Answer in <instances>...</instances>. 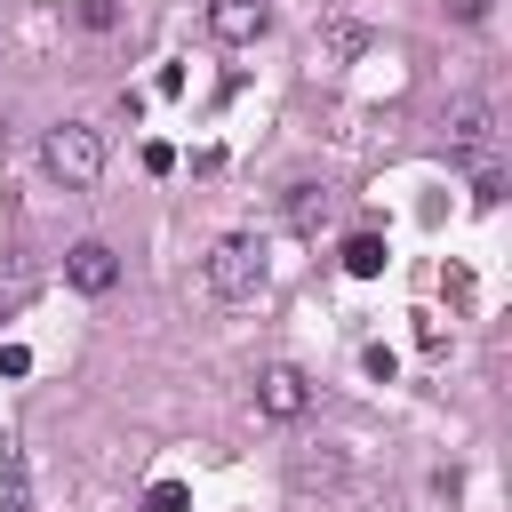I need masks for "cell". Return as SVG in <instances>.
<instances>
[{"label":"cell","mask_w":512,"mask_h":512,"mask_svg":"<svg viewBox=\"0 0 512 512\" xmlns=\"http://www.w3.org/2000/svg\"><path fill=\"white\" fill-rule=\"evenodd\" d=\"M448 152H456V160H488V152H496V112H488L480 96L448 104Z\"/></svg>","instance_id":"5"},{"label":"cell","mask_w":512,"mask_h":512,"mask_svg":"<svg viewBox=\"0 0 512 512\" xmlns=\"http://www.w3.org/2000/svg\"><path fill=\"white\" fill-rule=\"evenodd\" d=\"M488 8H496V0H448V16H456V24H488Z\"/></svg>","instance_id":"16"},{"label":"cell","mask_w":512,"mask_h":512,"mask_svg":"<svg viewBox=\"0 0 512 512\" xmlns=\"http://www.w3.org/2000/svg\"><path fill=\"white\" fill-rule=\"evenodd\" d=\"M40 168H48L64 192H88V184L104 176V128H88V120H56V128L40 136Z\"/></svg>","instance_id":"1"},{"label":"cell","mask_w":512,"mask_h":512,"mask_svg":"<svg viewBox=\"0 0 512 512\" xmlns=\"http://www.w3.org/2000/svg\"><path fill=\"white\" fill-rule=\"evenodd\" d=\"M496 200H504V176H480V184H472V208H480V216H488V208H496Z\"/></svg>","instance_id":"14"},{"label":"cell","mask_w":512,"mask_h":512,"mask_svg":"<svg viewBox=\"0 0 512 512\" xmlns=\"http://www.w3.org/2000/svg\"><path fill=\"white\" fill-rule=\"evenodd\" d=\"M200 280H208L216 304H256V288H264V248H256L248 232H224V240L200 256Z\"/></svg>","instance_id":"2"},{"label":"cell","mask_w":512,"mask_h":512,"mask_svg":"<svg viewBox=\"0 0 512 512\" xmlns=\"http://www.w3.org/2000/svg\"><path fill=\"white\" fill-rule=\"evenodd\" d=\"M0 512H32V488H24V448L0 440Z\"/></svg>","instance_id":"8"},{"label":"cell","mask_w":512,"mask_h":512,"mask_svg":"<svg viewBox=\"0 0 512 512\" xmlns=\"http://www.w3.org/2000/svg\"><path fill=\"white\" fill-rule=\"evenodd\" d=\"M256 408H264L272 424H296V416L312 408V376H304V368H288V360H280V368H264V376H256Z\"/></svg>","instance_id":"4"},{"label":"cell","mask_w":512,"mask_h":512,"mask_svg":"<svg viewBox=\"0 0 512 512\" xmlns=\"http://www.w3.org/2000/svg\"><path fill=\"white\" fill-rule=\"evenodd\" d=\"M64 280H72L80 296H112V288H120V256H112L104 240H80V248L64 256Z\"/></svg>","instance_id":"6"},{"label":"cell","mask_w":512,"mask_h":512,"mask_svg":"<svg viewBox=\"0 0 512 512\" xmlns=\"http://www.w3.org/2000/svg\"><path fill=\"white\" fill-rule=\"evenodd\" d=\"M288 224L296 232H320L328 224V184H288Z\"/></svg>","instance_id":"9"},{"label":"cell","mask_w":512,"mask_h":512,"mask_svg":"<svg viewBox=\"0 0 512 512\" xmlns=\"http://www.w3.org/2000/svg\"><path fill=\"white\" fill-rule=\"evenodd\" d=\"M344 272H352V280H376V272H384V240H376V232H352V240H344Z\"/></svg>","instance_id":"10"},{"label":"cell","mask_w":512,"mask_h":512,"mask_svg":"<svg viewBox=\"0 0 512 512\" xmlns=\"http://www.w3.org/2000/svg\"><path fill=\"white\" fill-rule=\"evenodd\" d=\"M144 512H192V488L184 480H152L144 488Z\"/></svg>","instance_id":"11"},{"label":"cell","mask_w":512,"mask_h":512,"mask_svg":"<svg viewBox=\"0 0 512 512\" xmlns=\"http://www.w3.org/2000/svg\"><path fill=\"white\" fill-rule=\"evenodd\" d=\"M0 376H32V352L24 344H0Z\"/></svg>","instance_id":"15"},{"label":"cell","mask_w":512,"mask_h":512,"mask_svg":"<svg viewBox=\"0 0 512 512\" xmlns=\"http://www.w3.org/2000/svg\"><path fill=\"white\" fill-rule=\"evenodd\" d=\"M272 32V0H208V40L216 48H256Z\"/></svg>","instance_id":"3"},{"label":"cell","mask_w":512,"mask_h":512,"mask_svg":"<svg viewBox=\"0 0 512 512\" xmlns=\"http://www.w3.org/2000/svg\"><path fill=\"white\" fill-rule=\"evenodd\" d=\"M144 168H152V176H168V168H176V144H160V136H152V144H144Z\"/></svg>","instance_id":"13"},{"label":"cell","mask_w":512,"mask_h":512,"mask_svg":"<svg viewBox=\"0 0 512 512\" xmlns=\"http://www.w3.org/2000/svg\"><path fill=\"white\" fill-rule=\"evenodd\" d=\"M0 320H8V296H0Z\"/></svg>","instance_id":"18"},{"label":"cell","mask_w":512,"mask_h":512,"mask_svg":"<svg viewBox=\"0 0 512 512\" xmlns=\"http://www.w3.org/2000/svg\"><path fill=\"white\" fill-rule=\"evenodd\" d=\"M80 24H88V32H104V24H112V0H80Z\"/></svg>","instance_id":"17"},{"label":"cell","mask_w":512,"mask_h":512,"mask_svg":"<svg viewBox=\"0 0 512 512\" xmlns=\"http://www.w3.org/2000/svg\"><path fill=\"white\" fill-rule=\"evenodd\" d=\"M360 48H368V24H360V16H328V24H320V56H328V64H352Z\"/></svg>","instance_id":"7"},{"label":"cell","mask_w":512,"mask_h":512,"mask_svg":"<svg viewBox=\"0 0 512 512\" xmlns=\"http://www.w3.org/2000/svg\"><path fill=\"white\" fill-rule=\"evenodd\" d=\"M360 360H368V376H376V384H392V368H400V360H392V344H368Z\"/></svg>","instance_id":"12"}]
</instances>
